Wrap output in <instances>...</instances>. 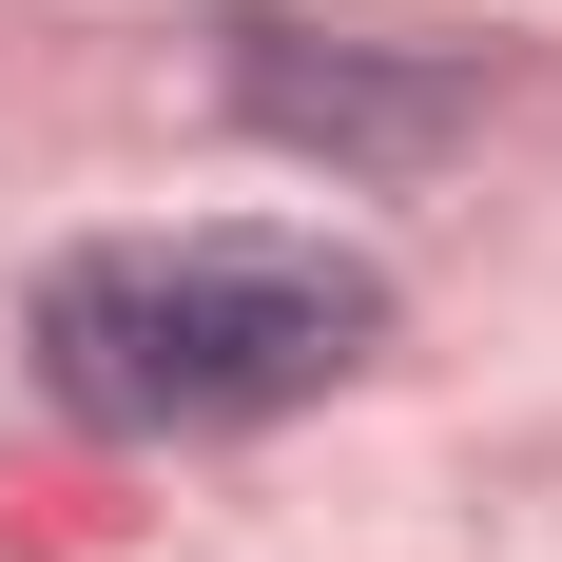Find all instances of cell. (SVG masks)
<instances>
[{"mask_svg":"<svg viewBox=\"0 0 562 562\" xmlns=\"http://www.w3.org/2000/svg\"><path fill=\"white\" fill-rule=\"evenodd\" d=\"M389 272L330 233H98L40 272V389L78 427H252L369 369Z\"/></svg>","mask_w":562,"mask_h":562,"instance_id":"cell-1","label":"cell"},{"mask_svg":"<svg viewBox=\"0 0 562 562\" xmlns=\"http://www.w3.org/2000/svg\"><path fill=\"white\" fill-rule=\"evenodd\" d=\"M252 116L272 136H330V156H427L465 116V78L427 58V78H369V58H311V40H252Z\"/></svg>","mask_w":562,"mask_h":562,"instance_id":"cell-2","label":"cell"}]
</instances>
